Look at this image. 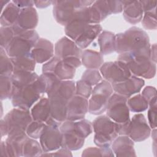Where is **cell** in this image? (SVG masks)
Returning <instances> with one entry per match:
<instances>
[{"label": "cell", "instance_id": "43", "mask_svg": "<svg viewBox=\"0 0 157 157\" xmlns=\"http://www.w3.org/2000/svg\"><path fill=\"white\" fill-rule=\"evenodd\" d=\"M15 36L13 28L10 27L0 28V45L1 48L6 49Z\"/></svg>", "mask_w": 157, "mask_h": 157}, {"label": "cell", "instance_id": "35", "mask_svg": "<svg viewBox=\"0 0 157 157\" xmlns=\"http://www.w3.org/2000/svg\"><path fill=\"white\" fill-rule=\"evenodd\" d=\"M129 110L134 113H141L148 108V103L141 94H137L127 99Z\"/></svg>", "mask_w": 157, "mask_h": 157}, {"label": "cell", "instance_id": "1", "mask_svg": "<svg viewBox=\"0 0 157 157\" xmlns=\"http://www.w3.org/2000/svg\"><path fill=\"white\" fill-rule=\"evenodd\" d=\"M150 46L147 33L139 27L132 26L116 34L115 52L118 54L130 53L150 56Z\"/></svg>", "mask_w": 157, "mask_h": 157}, {"label": "cell", "instance_id": "28", "mask_svg": "<svg viewBox=\"0 0 157 157\" xmlns=\"http://www.w3.org/2000/svg\"><path fill=\"white\" fill-rule=\"evenodd\" d=\"M116 34L108 31H102L98 37L99 52L102 55H110L115 52Z\"/></svg>", "mask_w": 157, "mask_h": 157}, {"label": "cell", "instance_id": "21", "mask_svg": "<svg viewBox=\"0 0 157 157\" xmlns=\"http://www.w3.org/2000/svg\"><path fill=\"white\" fill-rule=\"evenodd\" d=\"M53 43L45 39L40 38L31 50V54L36 63H45L54 56Z\"/></svg>", "mask_w": 157, "mask_h": 157}, {"label": "cell", "instance_id": "48", "mask_svg": "<svg viewBox=\"0 0 157 157\" xmlns=\"http://www.w3.org/2000/svg\"><path fill=\"white\" fill-rule=\"evenodd\" d=\"M72 156L71 151L65 148L61 147L55 152H45L43 153L41 156Z\"/></svg>", "mask_w": 157, "mask_h": 157}, {"label": "cell", "instance_id": "41", "mask_svg": "<svg viewBox=\"0 0 157 157\" xmlns=\"http://www.w3.org/2000/svg\"><path fill=\"white\" fill-rule=\"evenodd\" d=\"M142 24L145 29L155 30L157 28L156 10L144 12Z\"/></svg>", "mask_w": 157, "mask_h": 157}, {"label": "cell", "instance_id": "19", "mask_svg": "<svg viewBox=\"0 0 157 157\" xmlns=\"http://www.w3.org/2000/svg\"><path fill=\"white\" fill-rule=\"evenodd\" d=\"M82 49L67 36H64L59 39L55 44V56L64 59L65 58L75 56L81 58Z\"/></svg>", "mask_w": 157, "mask_h": 157}, {"label": "cell", "instance_id": "14", "mask_svg": "<svg viewBox=\"0 0 157 157\" xmlns=\"http://www.w3.org/2000/svg\"><path fill=\"white\" fill-rule=\"evenodd\" d=\"M151 128L145 116L141 113L135 114L127 124L126 136L134 142H142L148 139L151 134Z\"/></svg>", "mask_w": 157, "mask_h": 157}, {"label": "cell", "instance_id": "47", "mask_svg": "<svg viewBox=\"0 0 157 157\" xmlns=\"http://www.w3.org/2000/svg\"><path fill=\"white\" fill-rule=\"evenodd\" d=\"M59 59V58L54 56L47 62L45 63L42 67V73H53L55 67Z\"/></svg>", "mask_w": 157, "mask_h": 157}, {"label": "cell", "instance_id": "51", "mask_svg": "<svg viewBox=\"0 0 157 157\" xmlns=\"http://www.w3.org/2000/svg\"><path fill=\"white\" fill-rule=\"evenodd\" d=\"M34 5L39 9H44L52 4L53 1H34Z\"/></svg>", "mask_w": 157, "mask_h": 157}, {"label": "cell", "instance_id": "44", "mask_svg": "<svg viewBox=\"0 0 157 157\" xmlns=\"http://www.w3.org/2000/svg\"><path fill=\"white\" fill-rule=\"evenodd\" d=\"M93 91V86L80 79L75 83V94L83 97L86 99L90 98Z\"/></svg>", "mask_w": 157, "mask_h": 157}, {"label": "cell", "instance_id": "20", "mask_svg": "<svg viewBox=\"0 0 157 157\" xmlns=\"http://www.w3.org/2000/svg\"><path fill=\"white\" fill-rule=\"evenodd\" d=\"M51 117L59 123L66 120L67 105L69 100L56 93H48Z\"/></svg>", "mask_w": 157, "mask_h": 157}, {"label": "cell", "instance_id": "52", "mask_svg": "<svg viewBox=\"0 0 157 157\" xmlns=\"http://www.w3.org/2000/svg\"><path fill=\"white\" fill-rule=\"evenodd\" d=\"M150 58L154 62L156 63V44H153L150 46Z\"/></svg>", "mask_w": 157, "mask_h": 157}, {"label": "cell", "instance_id": "45", "mask_svg": "<svg viewBox=\"0 0 157 157\" xmlns=\"http://www.w3.org/2000/svg\"><path fill=\"white\" fill-rule=\"evenodd\" d=\"M141 94L144 97L148 103V106L156 104V89L152 86H145L142 91Z\"/></svg>", "mask_w": 157, "mask_h": 157}, {"label": "cell", "instance_id": "49", "mask_svg": "<svg viewBox=\"0 0 157 157\" xmlns=\"http://www.w3.org/2000/svg\"><path fill=\"white\" fill-rule=\"evenodd\" d=\"M142 6L144 12H151L156 10V1H150V0H145L140 1Z\"/></svg>", "mask_w": 157, "mask_h": 157}, {"label": "cell", "instance_id": "26", "mask_svg": "<svg viewBox=\"0 0 157 157\" xmlns=\"http://www.w3.org/2000/svg\"><path fill=\"white\" fill-rule=\"evenodd\" d=\"M102 28L99 24H90L83 33L75 40L76 44L81 48H87L102 32Z\"/></svg>", "mask_w": 157, "mask_h": 157}, {"label": "cell", "instance_id": "23", "mask_svg": "<svg viewBox=\"0 0 157 157\" xmlns=\"http://www.w3.org/2000/svg\"><path fill=\"white\" fill-rule=\"evenodd\" d=\"M134 142L128 136L120 135L111 144L112 150L115 156H136Z\"/></svg>", "mask_w": 157, "mask_h": 157}, {"label": "cell", "instance_id": "36", "mask_svg": "<svg viewBox=\"0 0 157 157\" xmlns=\"http://www.w3.org/2000/svg\"><path fill=\"white\" fill-rule=\"evenodd\" d=\"M14 71L11 58L7 55L5 49L0 47V75L10 76Z\"/></svg>", "mask_w": 157, "mask_h": 157}, {"label": "cell", "instance_id": "32", "mask_svg": "<svg viewBox=\"0 0 157 157\" xmlns=\"http://www.w3.org/2000/svg\"><path fill=\"white\" fill-rule=\"evenodd\" d=\"M75 70V67L69 64L64 59H60L55 66L53 73L60 80H69L74 77Z\"/></svg>", "mask_w": 157, "mask_h": 157}, {"label": "cell", "instance_id": "25", "mask_svg": "<svg viewBox=\"0 0 157 157\" xmlns=\"http://www.w3.org/2000/svg\"><path fill=\"white\" fill-rule=\"evenodd\" d=\"M33 120L46 123L51 118L50 107L48 98L42 97L30 110Z\"/></svg>", "mask_w": 157, "mask_h": 157}, {"label": "cell", "instance_id": "7", "mask_svg": "<svg viewBox=\"0 0 157 157\" xmlns=\"http://www.w3.org/2000/svg\"><path fill=\"white\" fill-rule=\"evenodd\" d=\"M113 93L112 84L105 80L95 85L88 101V112L98 115L105 112L109 99Z\"/></svg>", "mask_w": 157, "mask_h": 157}, {"label": "cell", "instance_id": "42", "mask_svg": "<svg viewBox=\"0 0 157 157\" xmlns=\"http://www.w3.org/2000/svg\"><path fill=\"white\" fill-rule=\"evenodd\" d=\"M75 126L78 132L85 139L90 136L93 131L92 123L90 121L85 118L75 121Z\"/></svg>", "mask_w": 157, "mask_h": 157}, {"label": "cell", "instance_id": "8", "mask_svg": "<svg viewBox=\"0 0 157 157\" xmlns=\"http://www.w3.org/2000/svg\"><path fill=\"white\" fill-rule=\"evenodd\" d=\"M45 123L46 126L39 138L44 153L57 150L61 147L62 144V134L59 129L61 123L52 117Z\"/></svg>", "mask_w": 157, "mask_h": 157}, {"label": "cell", "instance_id": "40", "mask_svg": "<svg viewBox=\"0 0 157 157\" xmlns=\"http://www.w3.org/2000/svg\"><path fill=\"white\" fill-rule=\"evenodd\" d=\"M81 79L93 86L101 82L102 80V77L98 69H87L83 73Z\"/></svg>", "mask_w": 157, "mask_h": 157}, {"label": "cell", "instance_id": "15", "mask_svg": "<svg viewBox=\"0 0 157 157\" xmlns=\"http://www.w3.org/2000/svg\"><path fill=\"white\" fill-rule=\"evenodd\" d=\"M26 132L7 136V139L1 143L2 156L19 157L23 155V147L28 137Z\"/></svg>", "mask_w": 157, "mask_h": 157}, {"label": "cell", "instance_id": "46", "mask_svg": "<svg viewBox=\"0 0 157 157\" xmlns=\"http://www.w3.org/2000/svg\"><path fill=\"white\" fill-rule=\"evenodd\" d=\"M148 124L150 128L155 129L156 128V113L157 106L156 104L151 105L148 106Z\"/></svg>", "mask_w": 157, "mask_h": 157}, {"label": "cell", "instance_id": "2", "mask_svg": "<svg viewBox=\"0 0 157 157\" xmlns=\"http://www.w3.org/2000/svg\"><path fill=\"white\" fill-rule=\"evenodd\" d=\"M33 121L29 110L14 107L1 119V137L26 132Z\"/></svg>", "mask_w": 157, "mask_h": 157}, {"label": "cell", "instance_id": "18", "mask_svg": "<svg viewBox=\"0 0 157 157\" xmlns=\"http://www.w3.org/2000/svg\"><path fill=\"white\" fill-rule=\"evenodd\" d=\"M145 85L144 79L134 75H131L126 80L112 85L114 93L128 99L133 94L140 91Z\"/></svg>", "mask_w": 157, "mask_h": 157}, {"label": "cell", "instance_id": "31", "mask_svg": "<svg viewBox=\"0 0 157 157\" xmlns=\"http://www.w3.org/2000/svg\"><path fill=\"white\" fill-rule=\"evenodd\" d=\"M60 80L53 73H42L33 83L41 94L47 93Z\"/></svg>", "mask_w": 157, "mask_h": 157}, {"label": "cell", "instance_id": "11", "mask_svg": "<svg viewBox=\"0 0 157 157\" xmlns=\"http://www.w3.org/2000/svg\"><path fill=\"white\" fill-rule=\"evenodd\" d=\"M41 94L37 91L34 83L13 90L11 98L14 107L29 110L40 98Z\"/></svg>", "mask_w": 157, "mask_h": 157}, {"label": "cell", "instance_id": "13", "mask_svg": "<svg viewBox=\"0 0 157 157\" xmlns=\"http://www.w3.org/2000/svg\"><path fill=\"white\" fill-rule=\"evenodd\" d=\"M62 134L61 147L71 151L80 149L84 145L85 138L81 136L75 126V121L66 120L59 125Z\"/></svg>", "mask_w": 157, "mask_h": 157}, {"label": "cell", "instance_id": "6", "mask_svg": "<svg viewBox=\"0 0 157 157\" xmlns=\"http://www.w3.org/2000/svg\"><path fill=\"white\" fill-rule=\"evenodd\" d=\"M94 2L89 0L53 1V17L57 23L65 26L77 10L91 6Z\"/></svg>", "mask_w": 157, "mask_h": 157}, {"label": "cell", "instance_id": "29", "mask_svg": "<svg viewBox=\"0 0 157 157\" xmlns=\"http://www.w3.org/2000/svg\"><path fill=\"white\" fill-rule=\"evenodd\" d=\"M38 77L39 75L34 71H14L11 75L13 90L32 84L37 80Z\"/></svg>", "mask_w": 157, "mask_h": 157}, {"label": "cell", "instance_id": "30", "mask_svg": "<svg viewBox=\"0 0 157 157\" xmlns=\"http://www.w3.org/2000/svg\"><path fill=\"white\" fill-rule=\"evenodd\" d=\"M21 9L10 1L4 8L1 13L0 24L3 27L12 26L16 22Z\"/></svg>", "mask_w": 157, "mask_h": 157}, {"label": "cell", "instance_id": "5", "mask_svg": "<svg viewBox=\"0 0 157 157\" xmlns=\"http://www.w3.org/2000/svg\"><path fill=\"white\" fill-rule=\"evenodd\" d=\"M39 39L35 29L20 31L15 34L5 50L10 58L30 54Z\"/></svg>", "mask_w": 157, "mask_h": 157}, {"label": "cell", "instance_id": "17", "mask_svg": "<svg viewBox=\"0 0 157 157\" xmlns=\"http://www.w3.org/2000/svg\"><path fill=\"white\" fill-rule=\"evenodd\" d=\"M88 112V99L75 94L67 103L66 120L75 121L83 119Z\"/></svg>", "mask_w": 157, "mask_h": 157}, {"label": "cell", "instance_id": "16", "mask_svg": "<svg viewBox=\"0 0 157 157\" xmlns=\"http://www.w3.org/2000/svg\"><path fill=\"white\" fill-rule=\"evenodd\" d=\"M38 21V14L34 7L21 9L15 23L12 26L14 34L22 31L35 29Z\"/></svg>", "mask_w": 157, "mask_h": 157}, {"label": "cell", "instance_id": "3", "mask_svg": "<svg viewBox=\"0 0 157 157\" xmlns=\"http://www.w3.org/2000/svg\"><path fill=\"white\" fill-rule=\"evenodd\" d=\"M117 60L127 64L132 75L150 79L156 75V63L150 59L149 56L123 53L118 55Z\"/></svg>", "mask_w": 157, "mask_h": 157}, {"label": "cell", "instance_id": "38", "mask_svg": "<svg viewBox=\"0 0 157 157\" xmlns=\"http://www.w3.org/2000/svg\"><path fill=\"white\" fill-rule=\"evenodd\" d=\"M115 155L110 147H90L85 148L82 156H114Z\"/></svg>", "mask_w": 157, "mask_h": 157}, {"label": "cell", "instance_id": "24", "mask_svg": "<svg viewBox=\"0 0 157 157\" xmlns=\"http://www.w3.org/2000/svg\"><path fill=\"white\" fill-rule=\"evenodd\" d=\"M111 14L109 1H94L90 7V24H99Z\"/></svg>", "mask_w": 157, "mask_h": 157}, {"label": "cell", "instance_id": "50", "mask_svg": "<svg viewBox=\"0 0 157 157\" xmlns=\"http://www.w3.org/2000/svg\"><path fill=\"white\" fill-rule=\"evenodd\" d=\"M12 2L20 9L31 7L34 6V1L31 0H13Z\"/></svg>", "mask_w": 157, "mask_h": 157}, {"label": "cell", "instance_id": "22", "mask_svg": "<svg viewBox=\"0 0 157 157\" xmlns=\"http://www.w3.org/2000/svg\"><path fill=\"white\" fill-rule=\"evenodd\" d=\"M123 15L130 24L136 25L141 21L144 10L140 1H122Z\"/></svg>", "mask_w": 157, "mask_h": 157}, {"label": "cell", "instance_id": "4", "mask_svg": "<svg viewBox=\"0 0 157 157\" xmlns=\"http://www.w3.org/2000/svg\"><path fill=\"white\" fill-rule=\"evenodd\" d=\"M92 124L95 145L97 147H110L118 136L119 124L106 115L98 117Z\"/></svg>", "mask_w": 157, "mask_h": 157}, {"label": "cell", "instance_id": "37", "mask_svg": "<svg viewBox=\"0 0 157 157\" xmlns=\"http://www.w3.org/2000/svg\"><path fill=\"white\" fill-rule=\"evenodd\" d=\"M13 92V86L11 77L0 75V98L1 100L11 99Z\"/></svg>", "mask_w": 157, "mask_h": 157}, {"label": "cell", "instance_id": "27", "mask_svg": "<svg viewBox=\"0 0 157 157\" xmlns=\"http://www.w3.org/2000/svg\"><path fill=\"white\" fill-rule=\"evenodd\" d=\"M82 64L86 69H98L104 63L103 55L95 50L85 49L81 56Z\"/></svg>", "mask_w": 157, "mask_h": 157}, {"label": "cell", "instance_id": "10", "mask_svg": "<svg viewBox=\"0 0 157 157\" xmlns=\"http://www.w3.org/2000/svg\"><path fill=\"white\" fill-rule=\"evenodd\" d=\"M127 99L125 97L113 92L107 105L106 115L118 124L129 121V110L127 105Z\"/></svg>", "mask_w": 157, "mask_h": 157}, {"label": "cell", "instance_id": "39", "mask_svg": "<svg viewBox=\"0 0 157 157\" xmlns=\"http://www.w3.org/2000/svg\"><path fill=\"white\" fill-rule=\"evenodd\" d=\"M46 123L33 120L28 126L26 129V133L28 137L37 139L41 136L45 128Z\"/></svg>", "mask_w": 157, "mask_h": 157}, {"label": "cell", "instance_id": "9", "mask_svg": "<svg viewBox=\"0 0 157 157\" xmlns=\"http://www.w3.org/2000/svg\"><path fill=\"white\" fill-rule=\"evenodd\" d=\"M99 72L104 80L112 85L123 82L132 75L127 64L118 60L104 63Z\"/></svg>", "mask_w": 157, "mask_h": 157}, {"label": "cell", "instance_id": "34", "mask_svg": "<svg viewBox=\"0 0 157 157\" xmlns=\"http://www.w3.org/2000/svg\"><path fill=\"white\" fill-rule=\"evenodd\" d=\"M43 153L44 151L40 142L34 139L28 137L23 145L22 156H41Z\"/></svg>", "mask_w": 157, "mask_h": 157}, {"label": "cell", "instance_id": "12", "mask_svg": "<svg viewBox=\"0 0 157 157\" xmlns=\"http://www.w3.org/2000/svg\"><path fill=\"white\" fill-rule=\"evenodd\" d=\"M90 7L80 9L65 26L66 36L75 41L90 25Z\"/></svg>", "mask_w": 157, "mask_h": 157}, {"label": "cell", "instance_id": "33", "mask_svg": "<svg viewBox=\"0 0 157 157\" xmlns=\"http://www.w3.org/2000/svg\"><path fill=\"white\" fill-rule=\"evenodd\" d=\"M14 71H26L34 72L36 62L31 54L11 58Z\"/></svg>", "mask_w": 157, "mask_h": 157}]
</instances>
